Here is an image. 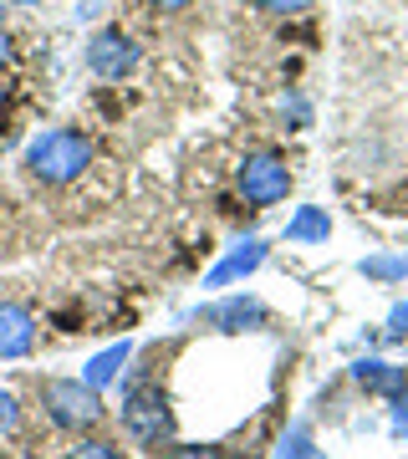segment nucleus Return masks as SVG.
<instances>
[{
  "label": "nucleus",
  "mask_w": 408,
  "mask_h": 459,
  "mask_svg": "<svg viewBox=\"0 0 408 459\" xmlns=\"http://www.w3.org/2000/svg\"><path fill=\"white\" fill-rule=\"evenodd\" d=\"M261 265H265V246H261V240H240V246L230 250L225 261L214 265L210 276H204V286H210V291H220V286H235V281H245L250 271H261Z\"/></svg>",
  "instance_id": "nucleus-8"
},
{
  "label": "nucleus",
  "mask_w": 408,
  "mask_h": 459,
  "mask_svg": "<svg viewBox=\"0 0 408 459\" xmlns=\"http://www.w3.org/2000/svg\"><path fill=\"white\" fill-rule=\"evenodd\" d=\"M326 235H332V214L322 204H301V210L286 220V240L291 246H326Z\"/></svg>",
  "instance_id": "nucleus-10"
},
{
  "label": "nucleus",
  "mask_w": 408,
  "mask_h": 459,
  "mask_svg": "<svg viewBox=\"0 0 408 459\" xmlns=\"http://www.w3.org/2000/svg\"><path fill=\"white\" fill-rule=\"evenodd\" d=\"M92 164V138L82 128H47L26 143V169L41 184H72Z\"/></svg>",
  "instance_id": "nucleus-1"
},
{
  "label": "nucleus",
  "mask_w": 408,
  "mask_h": 459,
  "mask_svg": "<svg viewBox=\"0 0 408 459\" xmlns=\"http://www.w3.org/2000/svg\"><path fill=\"white\" fill-rule=\"evenodd\" d=\"M123 429L143 449H163L174 439V409H169V394L159 383H133L123 394Z\"/></svg>",
  "instance_id": "nucleus-3"
},
{
  "label": "nucleus",
  "mask_w": 408,
  "mask_h": 459,
  "mask_svg": "<svg viewBox=\"0 0 408 459\" xmlns=\"http://www.w3.org/2000/svg\"><path fill=\"white\" fill-rule=\"evenodd\" d=\"M41 409L56 429H72V434H87V429L102 424V394L87 383V377H47L41 383Z\"/></svg>",
  "instance_id": "nucleus-2"
},
{
  "label": "nucleus",
  "mask_w": 408,
  "mask_h": 459,
  "mask_svg": "<svg viewBox=\"0 0 408 459\" xmlns=\"http://www.w3.org/2000/svg\"><path fill=\"white\" fill-rule=\"evenodd\" d=\"M250 5H261V11H276V16H301L311 0H250Z\"/></svg>",
  "instance_id": "nucleus-17"
},
{
  "label": "nucleus",
  "mask_w": 408,
  "mask_h": 459,
  "mask_svg": "<svg viewBox=\"0 0 408 459\" xmlns=\"http://www.w3.org/2000/svg\"><path fill=\"white\" fill-rule=\"evenodd\" d=\"M138 41H133L123 26H108V31H98L92 41H87V72L92 77H102V82H123L133 66H138Z\"/></svg>",
  "instance_id": "nucleus-5"
},
{
  "label": "nucleus",
  "mask_w": 408,
  "mask_h": 459,
  "mask_svg": "<svg viewBox=\"0 0 408 459\" xmlns=\"http://www.w3.org/2000/svg\"><path fill=\"white\" fill-rule=\"evenodd\" d=\"M388 337H393V342H404V337H408V301H398V307L388 312Z\"/></svg>",
  "instance_id": "nucleus-18"
},
{
  "label": "nucleus",
  "mask_w": 408,
  "mask_h": 459,
  "mask_svg": "<svg viewBox=\"0 0 408 459\" xmlns=\"http://www.w3.org/2000/svg\"><path fill=\"white\" fill-rule=\"evenodd\" d=\"M36 347V316L16 301H0V358H26Z\"/></svg>",
  "instance_id": "nucleus-6"
},
{
  "label": "nucleus",
  "mask_w": 408,
  "mask_h": 459,
  "mask_svg": "<svg viewBox=\"0 0 408 459\" xmlns=\"http://www.w3.org/2000/svg\"><path fill=\"white\" fill-rule=\"evenodd\" d=\"M393 434H398V439H408V388L393 398Z\"/></svg>",
  "instance_id": "nucleus-19"
},
{
  "label": "nucleus",
  "mask_w": 408,
  "mask_h": 459,
  "mask_svg": "<svg viewBox=\"0 0 408 459\" xmlns=\"http://www.w3.org/2000/svg\"><path fill=\"white\" fill-rule=\"evenodd\" d=\"M16 5H36V0H16Z\"/></svg>",
  "instance_id": "nucleus-22"
},
{
  "label": "nucleus",
  "mask_w": 408,
  "mask_h": 459,
  "mask_svg": "<svg viewBox=\"0 0 408 459\" xmlns=\"http://www.w3.org/2000/svg\"><path fill=\"white\" fill-rule=\"evenodd\" d=\"M235 184H240L245 204L271 210V204H281V199L291 195V169H286L281 153H250L240 164V174H235Z\"/></svg>",
  "instance_id": "nucleus-4"
},
{
  "label": "nucleus",
  "mask_w": 408,
  "mask_h": 459,
  "mask_svg": "<svg viewBox=\"0 0 408 459\" xmlns=\"http://www.w3.org/2000/svg\"><path fill=\"white\" fill-rule=\"evenodd\" d=\"M16 429H21V403L0 388V434H16Z\"/></svg>",
  "instance_id": "nucleus-16"
},
{
  "label": "nucleus",
  "mask_w": 408,
  "mask_h": 459,
  "mask_svg": "<svg viewBox=\"0 0 408 459\" xmlns=\"http://www.w3.org/2000/svg\"><path fill=\"white\" fill-rule=\"evenodd\" d=\"M66 459H123V455H117V444H108V439H82Z\"/></svg>",
  "instance_id": "nucleus-15"
},
{
  "label": "nucleus",
  "mask_w": 408,
  "mask_h": 459,
  "mask_svg": "<svg viewBox=\"0 0 408 459\" xmlns=\"http://www.w3.org/2000/svg\"><path fill=\"white\" fill-rule=\"evenodd\" d=\"M128 358H133V347L128 342H117V347H108V352H98V358L87 362V383H92V388H108V383H113L117 377V368H128Z\"/></svg>",
  "instance_id": "nucleus-11"
},
{
  "label": "nucleus",
  "mask_w": 408,
  "mask_h": 459,
  "mask_svg": "<svg viewBox=\"0 0 408 459\" xmlns=\"http://www.w3.org/2000/svg\"><path fill=\"white\" fill-rule=\"evenodd\" d=\"M358 271L368 281H404L408 276V250L404 255H368V261H358Z\"/></svg>",
  "instance_id": "nucleus-13"
},
{
  "label": "nucleus",
  "mask_w": 408,
  "mask_h": 459,
  "mask_svg": "<svg viewBox=\"0 0 408 459\" xmlns=\"http://www.w3.org/2000/svg\"><path fill=\"white\" fill-rule=\"evenodd\" d=\"M159 459H225V449H214V444H169Z\"/></svg>",
  "instance_id": "nucleus-14"
},
{
  "label": "nucleus",
  "mask_w": 408,
  "mask_h": 459,
  "mask_svg": "<svg viewBox=\"0 0 408 459\" xmlns=\"http://www.w3.org/2000/svg\"><path fill=\"white\" fill-rule=\"evenodd\" d=\"M276 459H322V449H317V439H311L307 424H291L286 439L276 444Z\"/></svg>",
  "instance_id": "nucleus-12"
},
{
  "label": "nucleus",
  "mask_w": 408,
  "mask_h": 459,
  "mask_svg": "<svg viewBox=\"0 0 408 459\" xmlns=\"http://www.w3.org/2000/svg\"><path fill=\"white\" fill-rule=\"evenodd\" d=\"M11 62V36H5V26H0V66Z\"/></svg>",
  "instance_id": "nucleus-20"
},
{
  "label": "nucleus",
  "mask_w": 408,
  "mask_h": 459,
  "mask_svg": "<svg viewBox=\"0 0 408 459\" xmlns=\"http://www.w3.org/2000/svg\"><path fill=\"white\" fill-rule=\"evenodd\" d=\"M352 377H358V388H368V394H378V398H398V394L408 388V368H398V362H383V358L352 362Z\"/></svg>",
  "instance_id": "nucleus-9"
},
{
  "label": "nucleus",
  "mask_w": 408,
  "mask_h": 459,
  "mask_svg": "<svg viewBox=\"0 0 408 459\" xmlns=\"http://www.w3.org/2000/svg\"><path fill=\"white\" fill-rule=\"evenodd\" d=\"M210 327L220 332H256L265 327V307L256 301V296H230V301H220V307H210V312H199Z\"/></svg>",
  "instance_id": "nucleus-7"
},
{
  "label": "nucleus",
  "mask_w": 408,
  "mask_h": 459,
  "mask_svg": "<svg viewBox=\"0 0 408 459\" xmlns=\"http://www.w3.org/2000/svg\"><path fill=\"white\" fill-rule=\"evenodd\" d=\"M148 5H159V11H184L189 0H148Z\"/></svg>",
  "instance_id": "nucleus-21"
}]
</instances>
